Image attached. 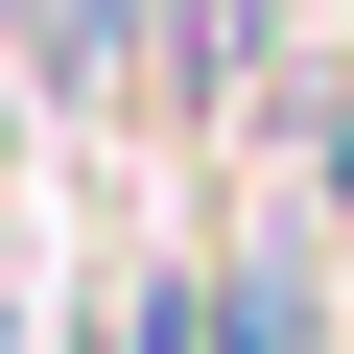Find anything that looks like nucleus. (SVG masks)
I'll list each match as a JSON object with an SVG mask.
<instances>
[{"mask_svg":"<svg viewBox=\"0 0 354 354\" xmlns=\"http://www.w3.org/2000/svg\"><path fill=\"white\" fill-rule=\"evenodd\" d=\"M95 354H213V260H118L95 283Z\"/></svg>","mask_w":354,"mask_h":354,"instance_id":"3","label":"nucleus"},{"mask_svg":"<svg viewBox=\"0 0 354 354\" xmlns=\"http://www.w3.org/2000/svg\"><path fill=\"white\" fill-rule=\"evenodd\" d=\"M213 354H330V260L307 236H236L213 260Z\"/></svg>","mask_w":354,"mask_h":354,"instance_id":"2","label":"nucleus"},{"mask_svg":"<svg viewBox=\"0 0 354 354\" xmlns=\"http://www.w3.org/2000/svg\"><path fill=\"white\" fill-rule=\"evenodd\" d=\"M0 354H24V260H0Z\"/></svg>","mask_w":354,"mask_h":354,"instance_id":"4","label":"nucleus"},{"mask_svg":"<svg viewBox=\"0 0 354 354\" xmlns=\"http://www.w3.org/2000/svg\"><path fill=\"white\" fill-rule=\"evenodd\" d=\"M283 24H307V0H165V118L236 142V118H260V71H283Z\"/></svg>","mask_w":354,"mask_h":354,"instance_id":"1","label":"nucleus"}]
</instances>
